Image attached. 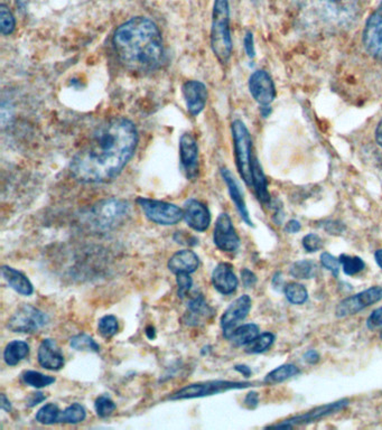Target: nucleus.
Masks as SVG:
<instances>
[{"instance_id": "nucleus-38", "label": "nucleus", "mask_w": 382, "mask_h": 430, "mask_svg": "<svg viewBox=\"0 0 382 430\" xmlns=\"http://www.w3.org/2000/svg\"><path fill=\"white\" fill-rule=\"evenodd\" d=\"M99 333L102 338H112V336L116 335L119 330V324H118V319L112 315H107L100 318L98 323Z\"/></svg>"}, {"instance_id": "nucleus-28", "label": "nucleus", "mask_w": 382, "mask_h": 430, "mask_svg": "<svg viewBox=\"0 0 382 430\" xmlns=\"http://www.w3.org/2000/svg\"><path fill=\"white\" fill-rule=\"evenodd\" d=\"M299 369L294 364H284V366H278L275 370L270 371L265 378V383L276 384L280 382L286 381V380L293 378V376L299 374Z\"/></svg>"}, {"instance_id": "nucleus-16", "label": "nucleus", "mask_w": 382, "mask_h": 430, "mask_svg": "<svg viewBox=\"0 0 382 430\" xmlns=\"http://www.w3.org/2000/svg\"><path fill=\"white\" fill-rule=\"evenodd\" d=\"M182 95L187 112L192 117H198L205 108L208 101V89L205 84L196 80H190L182 85Z\"/></svg>"}, {"instance_id": "nucleus-46", "label": "nucleus", "mask_w": 382, "mask_h": 430, "mask_svg": "<svg viewBox=\"0 0 382 430\" xmlns=\"http://www.w3.org/2000/svg\"><path fill=\"white\" fill-rule=\"evenodd\" d=\"M45 399H47V397L42 393H33V395H30V399H28V406L30 407V408H33V407H35L38 403L43 402Z\"/></svg>"}, {"instance_id": "nucleus-40", "label": "nucleus", "mask_w": 382, "mask_h": 430, "mask_svg": "<svg viewBox=\"0 0 382 430\" xmlns=\"http://www.w3.org/2000/svg\"><path fill=\"white\" fill-rule=\"evenodd\" d=\"M321 263H322L324 268L331 271L333 273V276H339L340 265H341L340 259H336L334 256L328 253V252H323L322 255H321Z\"/></svg>"}, {"instance_id": "nucleus-25", "label": "nucleus", "mask_w": 382, "mask_h": 430, "mask_svg": "<svg viewBox=\"0 0 382 430\" xmlns=\"http://www.w3.org/2000/svg\"><path fill=\"white\" fill-rule=\"evenodd\" d=\"M252 186L255 189L258 200L265 205H268L270 203V195H269L268 186H267L266 176L263 174L261 164L255 157L252 162Z\"/></svg>"}, {"instance_id": "nucleus-20", "label": "nucleus", "mask_w": 382, "mask_h": 430, "mask_svg": "<svg viewBox=\"0 0 382 430\" xmlns=\"http://www.w3.org/2000/svg\"><path fill=\"white\" fill-rule=\"evenodd\" d=\"M238 278L233 273L232 265L220 263L212 273V285L222 295H231L238 287Z\"/></svg>"}, {"instance_id": "nucleus-49", "label": "nucleus", "mask_w": 382, "mask_h": 430, "mask_svg": "<svg viewBox=\"0 0 382 430\" xmlns=\"http://www.w3.org/2000/svg\"><path fill=\"white\" fill-rule=\"evenodd\" d=\"M301 223L299 221H296V220H292L290 222L286 225L285 227V231L288 233H297L299 230H301Z\"/></svg>"}, {"instance_id": "nucleus-4", "label": "nucleus", "mask_w": 382, "mask_h": 430, "mask_svg": "<svg viewBox=\"0 0 382 430\" xmlns=\"http://www.w3.org/2000/svg\"><path fill=\"white\" fill-rule=\"evenodd\" d=\"M211 47L220 63L225 64L232 54L230 8L228 0H215L212 14Z\"/></svg>"}, {"instance_id": "nucleus-45", "label": "nucleus", "mask_w": 382, "mask_h": 430, "mask_svg": "<svg viewBox=\"0 0 382 430\" xmlns=\"http://www.w3.org/2000/svg\"><path fill=\"white\" fill-rule=\"evenodd\" d=\"M241 280L242 284L246 288H251V287L255 286L256 282H257V277H256L255 273H252L249 269H244L241 271Z\"/></svg>"}, {"instance_id": "nucleus-53", "label": "nucleus", "mask_w": 382, "mask_h": 430, "mask_svg": "<svg viewBox=\"0 0 382 430\" xmlns=\"http://www.w3.org/2000/svg\"><path fill=\"white\" fill-rule=\"evenodd\" d=\"M376 137H377L378 143L382 147V120L379 122V125H378Z\"/></svg>"}, {"instance_id": "nucleus-6", "label": "nucleus", "mask_w": 382, "mask_h": 430, "mask_svg": "<svg viewBox=\"0 0 382 430\" xmlns=\"http://www.w3.org/2000/svg\"><path fill=\"white\" fill-rule=\"evenodd\" d=\"M232 138L237 167L248 186H252V141L249 130L241 120L232 122Z\"/></svg>"}, {"instance_id": "nucleus-24", "label": "nucleus", "mask_w": 382, "mask_h": 430, "mask_svg": "<svg viewBox=\"0 0 382 430\" xmlns=\"http://www.w3.org/2000/svg\"><path fill=\"white\" fill-rule=\"evenodd\" d=\"M1 275H3V278L5 279L6 282L20 295L30 296L33 294V285L30 282V279L25 276L24 273L11 268L9 265H3L1 267Z\"/></svg>"}, {"instance_id": "nucleus-29", "label": "nucleus", "mask_w": 382, "mask_h": 430, "mask_svg": "<svg viewBox=\"0 0 382 430\" xmlns=\"http://www.w3.org/2000/svg\"><path fill=\"white\" fill-rule=\"evenodd\" d=\"M290 275L296 279H312L317 275V265L312 260H299L290 267Z\"/></svg>"}, {"instance_id": "nucleus-39", "label": "nucleus", "mask_w": 382, "mask_h": 430, "mask_svg": "<svg viewBox=\"0 0 382 430\" xmlns=\"http://www.w3.org/2000/svg\"><path fill=\"white\" fill-rule=\"evenodd\" d=\"M95 408L97 414H98L100 418H107V417L110 416V414L116 410L117 407L116 403H114L112 399L109 398V397L101 395V397H99V398L95 400Z\"/></svg>"}, {"instance_id": "nucleus-18", "label": "nucleus", "mask_w": 382, "mask_h": 430, "mask_svg": "<svg viewBox=\"0 0 382 430\" xmlns=\"http://www.w3.org/2000/svg\"><path fill=\"white\" fill-rule=\"evenodd\" d=\"M183 212H184L185 221L193 230L204 232L209 229L211 225V213L209 208L200 201L196 198L187 200L184 203Z\"/></svg>"}, {"instance_id": "nucleus-37", "label": "nucleus", "mask_w": 382, "mask_h": 430, "mask_svg": "<svg viewBox=\"0 0 382 430\" xmlns=\"http://www.w3.org/2000/svg\"><path fill=\"white\" fill-rule=\"evenodd\" d=\"M340 263L343 267V271L347 276H353L357 273L364 270V260L360 257H351V256L341 255L340 256Z\"/></svg>"}, {"instance_id": "nucleus-56", "label": "nucleus", "mask_w": 382, "mask_h": 430, "mask_svg": "<svg viewBox=\"0 0 382 430\" xmlns=\"http://www.w3.org/2000/svg\"><path fill=\"white\" fill-rule=\"evenodd\" d=\"M253 1H256V0H253Z\"/></svg>"}, {"instance_id": "nucleus-41", "label": "nucleus", "mask_w": 382, "mask_h": 430, "mask_svg": "<svg viewBox=\"0 0 382 430\" xmlns=\"http://www.w3.org/2000/svg\"><path fill=\"white\" fill-rule=\"evenodd\" d=\"M191 273H181L177 275V284L179 287V296L181 298H184L187 295V292H190L191 287L193 285L192 278L190 276Z\"/></svg>"}, {"instance_id": "nucleus-36", "label": "nucleus", "mask_w": 382, "mask_h": 430, "mask_svg": "<svg viewBox=\"0 0 382 430\" xmlns=\"http://www.w3.org/2000/svg\"><path fill=\"white\" fill-rule=\"evenodd\" d=\"M70 347L76 350V351H89L95 352V353L100 351L99 344L87 334H79V335L73 336L71 338Z\"/></svg>"}, {"instance_id": "nucleus-26", "label": "nucleus", "mask_w": 382, "mask_h": 430, "mask_svg": "<svg viewBox=\"0 0 382 430\" xmlns=\"http://www.w3.org/2000/svg\"><path fill=\"white\" fill-rule=\"evenodd\" d=\"M30 354V347L24 341H13L7 344L4 351V360L9 366H15Z\"/></svg>"}, {"instance_id": "nucleus-8", "label": "nucleus", "mask_w": 382, "mask_h": 430, "mask_svg": "<svg viewBox=\"0 0 382 430\" xmlns=\"http://www.w3.org/2000/svg\"><path fill=\"white\" fill-rule=\"evenodd\" d=\"M137 204L141 206L147 219L160 225H175L184 219L182 208L175 204L146 198H139Z\"/></svg>"}, {"instance_id": "nucleus-15", "label": "nucleus", "mask_w": 382, "mask_h": 430, "mask_svg": "<svg viewBox=\"0 0 382 430\" xmlns=\"http://www.w3.org/2000/svg\"><path fill=\"white\" fill-rule=\"evenodd\" d=\"M364 43L369 53L382 62V5L366 22Z\"/></svg>"}, {"instance_id": "nucleus-3", "label": "nucleus", "mask_w": 382, "mask_h": 430, "mask_svg": "<svg viewBox=\"0 0 382 430\" xmlns=\"http://www.w3.org/2000/svg\"><path fill=\"white\" fill-rule=\"evenodd\" d=\"M304 11L313 22L326 30H341L354 23L360 11L359 0H305Z\"/></svg>"}, {"instance_id": "nucleus-13", "label": "nucleus", "mask_w": 382, "mask_h": 430, "mask_svg": "<svg viewBox=\"0 0 382 430\" xmlns=\"http://www.w3.org/2000/svg\"><path fill=\"white\" fill-rule=\"evenodd\" d=\"M251 298L248 295H244L237 298L236 301L231 303L227 311L223 313L221 317V328L225 338H230L231 333L238 326L239 323L248 316L251 309Z\"/></svg>"}, {"instance_id": "nucleus-1", "label": "nucleus", "mask_w": 382, "mask_h": 430, "mask_svg": "<svg viewBox=\"0 0 382 430\" xmlns=\"http://www.w3.org/2000/svg\"><path fill=\"white\" fill-rule=\"evenodd\" d=\"M135 124L124 117L103 121L70 162L76 181L88 184L107 183L121 173L138 146Z\"/></svg>"}, {"instance_id": "nucleus-7", "label": "nucleus", "mask_w": 382, "mask_h": 430, "mask_svg": "<svg viewBox=\"0 0 382 430\" xmlns=\"http://www.w3.org/2000/svg\"><path fill=\"white\" fill-rule=\"evenodd\" d=\"M251 382L240 381H206L198 382V383L190 384L183 389L168 397V400H186V399L203 398L210 395H219V393H227L230 390L246 389L252 387Z\"/></svg>"}, {"instance_id": "nucleus-54", "label": "nucleus", "mask_w": 382, "mask_h": 430, "mask_svg": "<svg viewBox=\"0 0 382 430\" xmlns=\"http://www.w3.org/2000/svg\"><path fill=\"white\" fill-rule=\"evenodd\" d=\"M374 257H376V261H377L378 265L382 269V249L378 250V251L376 252Z\"/></svg>"}, {"instance_id": "nucleus-21", "label": "nucleus", "mask_w": 382, "mask_h": 430, "mask_svg": "<svg viewBox=\"0 0 382 430\" xmlns=\"http://www.w3.org/2000/svg\"><path fill=\"white\" fill-rule=\"evenodd\" d=\"M221 176H222L223 181H225L227 187H228L229 194H230L231 200L233 203L236 205L237 210H238L240 217L244 220V222L247 223L248 225L252 227L251 220H250L249 212H248L247 204L244 201V194H242L240 186L237 183L234 176L232 175L228 168H221Z\"/></svg>"}, {"instance_id": "nucleus-2", "label": "nucleus", "mask_w": 382, "mask_h": 430, "mask_svg": "<svg viewBox=\"0 0 382 430\" xmlns=\"http://www.w3.org/2000/svg\"><path fill=\"white\" fill-rule=\"evenodd\" d=\"M112 45L118 60L135 73H150L165 60L163 37L157 25L147 17H133L114 32Z\"/></svg>"}, {"instance_id": "nucleus-42", "label": "nucleus", "mask_w": 382, "mask_h": 430, "mask_svg": "<svg viewBox=\"0 0 382 430\" xmlns=\"http://www.w3.org/2000/svg\"><path fill=\"white\" fill-rule=\"evenodd\" d=\"M302 242H303L304 249L307 252L318 251L323 246L322 239L314 233H309L307 236L304 237Z\"/></svg>"}, {"instance_id": "nucleus-35", "label": "nucleus", "mask_w": 382, "mask_h": 430, "mask_svg": "<svg viewBox=\"0 0 382 430\" xmlns=\"http://www.w3.org/2000/svg\"><path fill=\"white\" fill-rule=\"evenodd\" d=\"M16 28L15 16L5 4L0 5V32L5 36L11 35Z\"/></svg>"}, {"instance_id": "nucleus-44", "label": "nucleus", "mask_w": 382, "mask_h": 430, "mask_svg": "<svg viewBox=\"0 0 382 430\" xmlns=\"http://www.w3.org/2000/svg\"><path fill=\"white\" fill-rule=\"evenodd\" d=\"M244 49L250 59H253L256 55L255 43H253V36L251 32H247L244 40Z\"/></svg>"}, {"instance_id": "nucleus-55", "label": "nucleus", "mask_w": 382, "mask_h": 430, "mask_svg": "<svg viewBox=\"0 0 382 430\" xmlns=\"http://www.w3.org/2000/svg\"><path fill=\"white\" fill-rule=\"evenodd\" d=\"M16 3L20 8H25V6H26V0H16Z\"/></svg>"}, {"instance_id": "nucleus-57", "label": "nucleus", "mask_w": 382, "mask_h": 430, "mask_svg": "<svg viewBox=\"0 0 382 430\" xmlns=\"http://www.w3.org/2000/svg\"><path fill=\"white\" fill-rule=\"evenodd\" d=\"M381 338H382V334H381Z\"/></svg>"}, {"instance_id": "nucleus-23", "label": "nucleus", "mask_w": 382, "mask_h": 430, "mask_svg": "<svg viewBox=\"0 0 382 430\" xmlns=\"http://www.w3.org/2000/svg\"><path fill=\"white\" fill-rule=\"evenodd\" d=\"M198 265L200 259L196 252L192 250H181L172 256L168 261V269L175 275L181 273H193L198 268Z\"/></svg>"}, {"instance_id": "nucleus-31", "label": "nucleus", "mask_w": 382, "mask_h": 430, "mask_svg": "<svg viewBox=\"0 0 382 430\" xmlns=\"http://www.w3.org/2000/svg\"><path fill=\"white\" fill-rule=\"evenodd\" d=\"M87 417V412L80 403H73L61 412V424H79Z\"/></svg>"}, {"instance_id": "nucleus-9", "label": "nucleus", "mask_w": 382, "mask_h": 430, "mask_svg": "<svg viewBox=\"0 0 382 430\" xmlns=\"http://www.w3.org/2000/svg\"><path fill=\"white\" fill-rule=\"evenodd\" d=\"M49 316L32 305H24L9 318L7 328L14 333H35L47 325Z\"/></svg>"}, {"instance_id": "nucleus-34", "label": "nucleus", "mask_w": 382, "mask_h": 430, "mask_svg": "<svg viewBox=\"0 0 382 430\" xmlns=\"http://www.w3.org/2000/svg\"><path fill=\"white\" fill-rule=\"evenodd\" d=\"M22 379L28 386L37 388V389L49 387L55 382V378H53V376H45V374L37 372V371H26L23 374Z\"/></svg>"}, {"instance_id": "nucleus-11", "label": "nucleus", "mask_w": 382, "mask_h": 430, "mask_svg": "<svg viewBox=\"0 0 382 430\" xmlns=\"http://www.w3.org/2000/svg\"><path fill=\"white\" fill-rule=\"evenodd\" d=\"M213 241L220 250L225 252H234L240 246V238L233 227L231 217L228 214H220L215 222Z\"/></svg>"}, {"instance_id": "nucleus-51", "label": "nucleus", "mask_w": 382, "mask_h": 430, "mask_svg": "<svg viewBox=\"0 0 382 430\" xmlns=\"http://www.w3.org/2000/svg\"><path fill=\"white\" fill-rule=\"evenodd\" d=\"M0 407H1V409H3V410H5V412H9L11 410V401L8 400V399H7V397H6L5 395H1V401H0Z\"/></svg>"}, {"instance_id": "nucleus-19", "label": "nucleus", "mask_w": 382, "mask_h": 430, "mask_svg": "<svg viewBox=\"0 0 382 430\" xmlns=\"http://www.w3.org/2000/svg\"><path fill=\"white\" fill-rule=\"evenodd\" d=\"M38 363L47 370H60L64 366V355L56 342L47 338L42 342L37 352Z\"/></svg>"}, {"instance_id": "nucleus-12", "label": "nucleus", "mask_w": 382, "mask_h": 430, "mask_svg": "<svg viewBox=\"0 0 382 430\" xmlns=\"http://www.w3.org/2000/svg\"><path fill=\"white\" fill-rule=\"evenodd\" d=\"M179 160L189 179H196L198 174V146L190 133H183L179 139Z\"/></svg>"}, {"instance_id": "nucleus-50", "label": "nucleus", "mask_w": 382, "mask_h": 430, "mask_svg": "<svg viewBox=\"0 0 382 430\" xmlns=\"http://www.w3.org/2000/svg\"><path fill=\"white\" fill-rule=\"evenodd\" d=\"M282 284H284V280H282V273H277L274 277H273V286H274L275 289L282 290Z\"/></svg>"}, {"instance_id": "nucleus-5", "label": "nucleus", "mask_w": 382, "mask_h": 430, "mask_svg": "<svg viewBox=\"0 0 382 430\" xmlns=\"http://www.w3.org/2000/svg\"><path fill=\"white\" fill-rule=\"evenodd\" d=\"M129 210L131 206L125 200L108 198L101 201L90 210L88 220L99 230H110L126 219Z\"/></svg>"}, {"instance_id": "nucleus-32", "label": "nucleus", "mask_w": 382, "mask_h": 430, "mask_svg": "<svg viewBox=\"0 0 382 430\" xmlns=\"http://www.w3.org/2000/svg\"><path fill=\"white\" fill-rule=\"evenodd\" d=\"M284 292L287 301L294 304V305H302L309 298V292H307L306 288L299 282L288 284L287 286L285 287Z\"/></svg>"}, {"instance_id": "nucleus-33", "label": "nucleus", "mask_w": 382, "mask_h": 430, "mask_svg": "<svg viewBox=\"0 0 382 430\" xmlns=\"http://www.w3.org/2000/svg\"><path fill=\"white\" fill-rule=\"evenodd\" d=\"M275 335L273 333L259 334L253 341L246 345V353L248 354H259L267 351L273 345Z\"/></svg>"}, {"instance_id": "nucleus-47", "label": "nucleus", "mask_w": 382, "mask_h": 430, "mask_svg": "<svg viewBox=\"0 0 382 430\" xmlns=\"http://www.w3.org/2000/svg\"><path fill=\"white\" fill-rule=\"evenodd\" d=\"M258 402H259V397H258V393H248L247 397L244 399L246 406L250 409H255L258 406Z\"/></svg>"}, {"instance_id": "nucleus-17", "label": "nucleus", "mask_w": 382, "mask_h": 430, "mask_svg": "<svg viewBox=\"0 0 382 430\" xmlns=\"http://www.w3.org/2000/svg\"><path fill=\"white\" fill-rule=\"evenodd\" d=\"M347 403H349V401L345 400V399L336 401V402L330 403V405H326V406H321L318 407V408L313 409L311 412L302 414V416L293 417L292 419L285 420L282 424L271 426V427L292 428L294 427V426L311 424V422H317V420L322 419L324 417L330 416V414L340 412V410H342V409L347 406Z\"/></svg>"}, {"instance_id": "nucleus-10", "label": "nucleus", "mask_w": 382, "mask_h": 430, "mask_svg": "<svg viewBox=\"0 0 382 430\" xmlns=\"http://www.w3.org/2000/svg\"><path fill=\"white\" fill-rule=\"evenodd\" d=\"M382 299V287L374 286L357 295L345 298L336 306L335 315L340 318L355 315L369 306L374 305Z\"/></svg>"}, {"instance_id": "nucleus-27", "label": "nucleus", "mask_w": 382, "mask_h": 430, "mask_svg": "<svg viewBox=\"0 0 382 430\" xmlns=\"http://www.w3.org/2000/svg\"><path fill=\"white\" fill-rule=\"evenodd\" d=\"M259 335V328L256 324H244L234 328L231 333L230 340L237 347H246Z\"/></svg>"}, {"instance_id": "nucleus-30", "label": "nucleus", "mask_w": 382, "mask_h": 430, "mask_svg": "<svg viewBox=\"0 0 382 430\" xmlns=\"http://www.w3.org/2000/svg\"><path fill=\"white\" fill-rule=\"evenodd\" d=\"M61 410L54 403H47L36 414V420L42 425H54L60 422Z\"/></svg>"}, {"instance_id": "nucleus-22", "label": "nucleus", "mask_w": 382, "mask_h": 430, "mask_svg": "<svg viewBox=\"0 0 382 430\" xmlns=\"http://www.w3.org/2000/svg\"><path fill=\"white\" fill-rule=\"evenodd\" d=\"M213 313L215 311L206 304L203 296H196L189 301L184 321L190 326H198V325L208 322Z\"/></svg>"}, {"instance_id": "nucleus-52", "label": "nucleus", "mask_w": 382, "mask_h": 430, "mask_svg": "<svg viewBox=\"0 0 382 430\" xmlns=\"http://www.w3.org/2000/svg\"><path fill=\"white\" fill-rule=\"evenodd\" d=\"M234 370L238 371L239 374H244L246 378H249L251 376V370H250L249 366L240 364V366H234Z\"/></svg>"}, {"instance_id": "nucleus-43", "label": "nucleus", "mask_w": 382, "mask_h": 430, "mask_svg": "<svg viewBox=\"0 0 382 430\" xmlns=\"http://www.w3.org/2000/svg\"><path fill=\"white\" fill-rule=\"evenodd\" d=\"M366 325L370 330L382 328V307L372 311V314L369 316Z\"/></svg>"}, {"instance_id": "nucleus-14", "label": "nucleus", "mask_w": 382, "mask_h": 430, "mask_svg": "<svg viewBox=\"0 0 382 430\" xmlns=\"http://www.w3.org/2000/svg\"><path fill=\"white\" fill-rule=\"evenodd\" d=\"M249 90L252 97L263 107L270 104L276 97L274 81L266 71H256L251 74L249 79Z\"/></svg>"}, {"instance_id": "nucleus-48", "label": "nucleus", "mask_w": 382, "mask_h": 430, "mask_svg": "<svg viewBox=\"0 0 382 430\" xmlns=\"http://www.w3.org/2000/svg\"><path fill=\"white\" fill-rule=\"evenodd\" d=\"M304 360L306 361L309 364H315V363L320 361V354L316 351H314V350H311V351H307L304 354Z\"/></svg>"}]
</instances>
